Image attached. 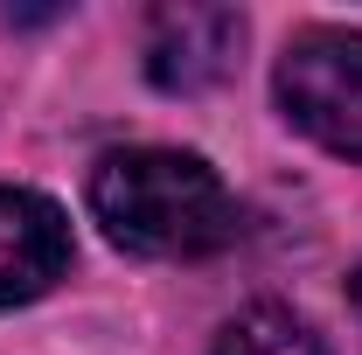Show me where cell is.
I'll list each match as a JSON object with an SVG mask.
<instances>
[{"mask_svg": "<svg viewBox=\"0 0 362 355\" xmlns=\"http://www.w3.org/2000/svg\"><path fill=\"white\" fill-rule=\"evenodd\" d=\"M90 209L105 223V237L139 258H209V251L237 244V230H244L223 175L181 146L105 153L90 175Z\"/></svg>", "mask_w": 362, "mask_h": 355, "instance_id": "6da1fadb", "label": "cell"}, {"mask_svg": "<svg viewBox=\"0 0 362 355\" xmlns=\"http://www.w3.org/2000/svg\"><path fill=\"white\" fill-rule=\"evenodd\" d=\"M272 91H279V112L307 139L362 161V35L356 28H300L279 56Z\"/></svg>", "mask_w": 362, "mask_h": 355, "instance_id": "7a4b0ae2", "label": "cell"}, {"mask_svg": "<svg viewBox=\"0 0 362 355\" xmlns=\"http://www.w3.org/2000/svg\"><path fill=\"white\" fill-rule=\"evenodd\" d=\"M244 49V14L209 0H168L146 14V77L160 91H202L216 84Z\"/></svg>", "mask_w": 362, "mask_h": 355, "instance_id": "3957f363", "label": "cell"}, {"mask_svg": "<svg viewBox=\"0 0 362 355\" xmlns=\"http://www.w3.org/2000/svg\"><path fill=\"white\" fill-rule=\"evenodd\" d=\"M70 272V223L35 188H0V307H28Z\"/></svg>", "mask_w": 362, "mask_h": 355, "instance_id": "277c9868", "label": "cell"}, {"mask_svg": "<svg viewBox=\"0 0 362 355\" xmlns=\"http://www.w3.org/2000/svg\"><path fill=\"white\" fill-rule=\"evenodd\" d=\"M216 355H327V342H320L300 313L251 307V313H237L223 334H216Z\"/></svg>", "mask_w": 362, "mask_h": 355, "instance_id": "5b68a950", "label": "cell"}]
</instances>
